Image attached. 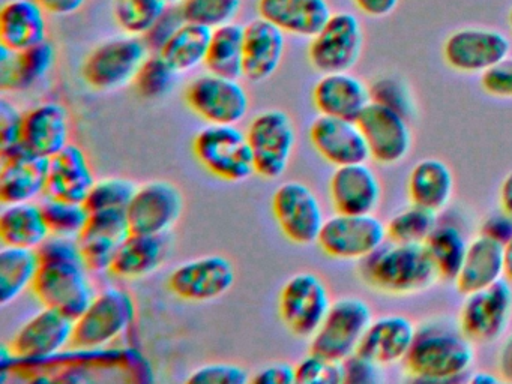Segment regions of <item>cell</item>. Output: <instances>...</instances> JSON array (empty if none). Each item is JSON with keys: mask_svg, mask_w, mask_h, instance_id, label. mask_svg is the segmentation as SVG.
Wrapping results in <instances>:
<instances>
[{"mask_svg": "<svg viewBox=\"0 0 512 384\" xmlns=\"http://www.w3.org/2000/svg\"><path fill=\"white\" fill-rule=\"evenodd\" d=\"M49 15L68 17L77 14L85 6L86 0H38Z\"/></svg>", "mask_w": 512, "mask_h": 384, "instance_id": "obj_56", "label": "cell"}, {"mask_svg": "<svg viewBox=\"0 0 512 384\" xmlns=\"http://www.w3.org/2000/svg\"><path fill=\"white\" fill-rule=\"evenodd\" d=\"M182 23H184V18H182L179 8L167 9L163 17H161L160 20L154 24V27L143 36L149 50H151L152 53H158Z\"/></svg>", "mask_w": 512, "mask_h": 384, "instance_id": "obj_52", "label": "cell"}, {"mask_svg": "<svg viewBox=\"0 0 512 384\" xmlns=\"http://www.w3.org/2000/svg\"><path fill=\"white\" fill-rule=\"evenodd\" d=\"M251 381L259 384H293L296 383V368L286 362L271 363L257 371Z\"/></svg>", "mask_w": 512, "mask_h": 384, "instance_id": "obj_54", "label": "cell"}, {"mask_svg": "<svg viewBox=\"0 0 512 384\" xmlns=\"http://www.w3.org/2000/svg\"><path fill=\"white\" fill-rule=\"evenodd\" d=\"M364 27L352 12H332L325 26L310 39L308 60L320 74L355 68L364 50Z\"/></svg>", "mask_w": 512, "mask_h": 384, "instance_id": "obj_8", "label": "cell"}, {"mask_svg": "<svg viewBox=\"0 0 512 384\" xmlns=\"http://www.w3.org/2000/svg\"><path fill=\"white\" fill-rule=\"evenodd\" d=\"M424 245L440 279L454 281L469 246L463 231L454 225L437 224Z\"/></svg>", "mask_w": 512, "mask_h": 384, "instance_id": "obj_39", "label": "cell"}, {"mask_svg": "<svg viewBox=\"0 0 512 384\" xmlns=\"http://www.w3.org/2000/svg\"><path fill=\"white\" fill-rule=\"evenodd\" d=\"M41 258L37 249L2 246L0 251V303L10 305L34 287Z\"/></svg>", "mask_w": 512, "mask_h": 384, "instance_id": "obj_36", "label": "cell"}, {"mask_svg": "<svg viewBox=\"0 0 512 384\" xmlns=\"http://www.w3.org/2000/svg\"><path fill=\"white\" fill-rule=\"evenodd\" d=\"M142 36L128 35L107 39L86 56L82 77L98 92H113L133 83L140 66L149 56Z\"/></svg>", "mask_w": 512, "mask_h": 384, "instance_id": "obj_6", "label": "cell"}, {"mask_svg": "<svg viewBox=\"0 0 512 384\" xmlns=\"http://www.w3.org/2000/svg\"><path fill=\"white\" fill-rule=\"evenodd\" d=\"M70 134V113L59 102H43L25 113L22 146L37 155L52 158L70 144Z\"/></svg>", "mask_w": 512, "mask_h": 384, "instance_id": "obj_26", "label": "cell"}, {"mask_svg": "<svg viewBox=\"0 0 512 384\" xmlns=\"http://www.w3.org/2000/svg\"><path fill=\"white\" fill-rule=\"evenodd\" d=\"M169 9L164 0H113L116 26L128 35L145 36Z\"/></svg>", "mask_w": 512, "mask_h": 384, "instance_id": "obj_40", "label": "cell"}, {"mask_svg": "<svg viewBox=\"0 0 512 384\" xmlns=\"http://www.w3.org/2000/svg\"><path fill=\"white\" fill-rule=\"evenodd\" d=\"M137 186L125 177L97 180L85 204L89 213L127 212Z\"/></svg>", "mask_w": 512, "mask_h": 384, "instance_id": "obj_45", "label": "cell"}, {"mask_svg": "<svg viewBox=\"0 0 512 384\" xmlns=\"http://www.w3.org/2000/svg\"><path fill=\"white\" fill-rule=\"evenodd\" d=\"M245 132L253 150L256 174L268 180L280 179L296 146L292 117L286 111L272 108L257 114Z\"/></svg>", "mask_w": 512, "mask_h": 384, "instance_id": "obj_11", "label": "cell"}, {"mask_svg": "<svg viewBox=\"0 0 512 384\" xmlns=\"http://www.w3.org/2000/svg\"><path fill=\"white\" fill-rule=\"evenodd\" d=\"M499 375L506 381H512V333L503 341L497 356Z\"/></svg>", "mask_w": 512, "mask_h": 384, "instance_id": "obj_57", "label": "cell"}, {"mask_svg": "<svg viewBox=\"0 0 512 384\" xmlns=\"http://www.w3.org/2000/svg\"><path fill=\"white\" fill-rule=\"evenodd\" d=\"M499 209L512 218V171L506 174L499 188Z\"/></svg>", "mask_w": 512, "mask_h": 384, "instance_id": "obj_58", "label": "cell"}, {"mask_svg": "<svg viewBox=\"0 0 512 384\" xmlns=\"http://www.w3.org/2000/svg\"><path fill=\"white\" fill-rule=\"evenodd\" d=\"M329 200L338 213H374L382 201V183L367 162L341 165L329 179Z\"/></svg>", "mask_w": 512, "mask_h": 384, "instance_id": "obj_21", "label": "cell"}, {"mask_svg": "<svg viewBox=\"0 0 512 384\" xmlns=\"http://www.w3.org/2000/svg\"><path fill=\"white\" fill-rule=\"evenodd\" d=\"M371 321L373 311L361 297L332 300L328 314L310 338V351L343 362L358 351L359 342Z\"/></svg>", "mask_w": 512, "mask_h": 384, "instance_id": "obj_7", "label": "cell"}, {"mask_svg": "<svg viewBox=\"0 0 512 384\" xmlns=\"http://www.w3.org/2000/svg\"><path fill=\"white\" fill-rule=\"evenodd\" d=\"M47 14L38 0H7L0 9V45L23 51L46 41Z\"/></svg>", "mask_w": 512, "mask_h": 384, "instance_id": "obj_31", "label": "cell"}, {"mask_svg": "<svg viewBox=\"0 0 512 384\" xmlns=\"http://www.w3.org/2000/svg\"><path fill=\"white\" fill-rule=\"evenodd\" d=\"M479 234L505 245L512 236L511 216L506 215L500 209L497 212L490 213V215L485 216L484 221L479 225Z\"/></svg>", "mask_w": 512, "mask_h": 384, "instance_id": "obj_53", "label": "cell"}, {"mask_svg": "<svg viewBox=\"0 0 512 384\" xmlns=\"http://www.w3.org/2000/svg\"><path fill=\"white\" fill-rule=\"evenodd\" d=\"M37 251L41 267L32 287L35 297L77 320L95 297L79 239L52 234Z\"/></svg>", "mask_w": 512, "mask_h": 384, "instance_id": "obj_1", "label": "cell"}, {"mask_svg": "<svg viewBox=\"0 0 512 384\" xmlns=\"http://www.w3.org/2000/svg\"><path fill=\"white\" fill-rule=\"evenodd\" d=\"M211 35L212 30L208 27L184 21L158 53L178 74H185L205 65Z\"/></svg>", "mask_w": 512, "mask_h": 384, "instance_id": "obj_37", "label": "cell"}, {"mask_svg": "<svg viewBox=\"0 0 512 384\" xmlns=\"http://www.w3.org/2000/svg\"><path fill=\"white\" fill-rule=\"evenodd\" d=\"M511 53L505 33L490 27H464L443 42L446 65L460 74H482Z\"/></svg>", "mask_w": 512, "mask_h": 384, "instance_id": "obj_15", "label": "cell"}, {"mask_svg": "<svg viewBox=\"0 0 512 384\" xmlns=\"http://www.w3.org/2000/svg\"><path fill=\"white\" fill-rule=\"evenodd\" d=\"M356 122L367 141L370 159L376 164L395 165L409 155L412 128L403 114L371 101Z\"/></svg>", "mask_w": 512, "mask_h": 384, "instance_id": "obj_18", "label": "cell"}, {"mask_svg": "<svg viewBox=\"0 0 512 384\" xmlns=\"http://www.w3.org/2000/svg\"><path fill=\"white\" fill-rule=\"evenodd\" d=\"M272 212L284 236L296 245L317 243L326 218L316 192L298 180L275 189Z\"/></svg>", "mask_w": 512, "mask_h": 384, "instance_id": "obj_14", "label": "cell"}, {"mask_svg": "<svg viewBox=\"0 0 512 384\" xmlns=\"http://www.w3.org/2000/svg\"><path fill=\"white\" fill-rule=\"evenodd\" d=\"M134 318L133 296L124 288H104L77 318L73 347L83 351L103 350L130 329Z\"/></svg>", "mask_w": 512, "mask_h": 384, "instance_id": "obj_4", "label": "cell"}, {"mask_svg": "<svg viewBox=\"0 0 512 384\" xmlns=\"http://www.w3.org/2000/svg\"><path fill=\"white\" fill-rule=\"evenodd\" d=\"M475 342L458 323L446 318L425 321L416 329L415 341L404 359L410 377L427 383H449L469 374L475 362Z\"/></svg>", "mask_w": 512, "mask_h": 384, "instance_id": "obj_2", "label": "cell"}, {"mask_svg": "<svg viewBox=\"0 0 512 384\" xmlns=\"http://www.w3.org/2000/svg\"><path fill=\"white\" fill-rule=\"evenodd\" d=\"M178 8L184 21L214 30L235 21L242 0H182Z\"/></svg>", "mask_w": 512, "mask_h": 384, "instance_id": "obj_44", "label": "cell"}, {"mask_svg": "<svg viewBox=\"0 0 512 384\" xmlns=\"http://www.w3.org/2000/svg\"><path fill=\"white\" fill-rule=\"evenodd\" d=\"M343 366V383L377 384L383 381V366L358 351L341 362Z\"/></svg>", "mask_w": 512, "mask_h": 384, "instance_id": "obj_50", "label": "cell"}, {"mask_svg": "<svg viewBox=\"0 0 512 384\" xmlns=\"http://www.w3.org/2000/svg\"><path fill=\"white\" fill-rule=\"evenodd\" d=\"M164 2H166L169 6H178L182 0H164Z\"/></svg>", "mask_w": 512, "mask_h": 384, "instance_id": "obj_61", "label": "cell"}, {"mask_svg": "<svg viewBox=\"0 0 512 384\" xmlns=\"http://www.w3.org/2000/svg\"><path fill=\"white\" fill-rule=\"evenodd\" d=\"M41 206H43V212L53 236L79 239L88 225L89 216H91L86 204L76 203V201L47 197Z\"/></svg>", "mask_w": 512, "mask_h": 384, "instance_id": "obj_42", "label": "cell"}, {"mask_svg": "<svg viewBox=\"0 0 512 384\" xmlns=\"http://www.w3.org/2000/svg\"><path fill=\"white\" fill-rule=\"evenodd\" d=\"M244 77L253 83L268 80L286 53V33L262 17L245 24Z\"/></svg>", "mask_w": 512, "mask_h": 384, "instance_id": "obj_27", "label": "cell"}, {"mask_svg": "<svg viewBox=\"0 0 512 384\" xmlns=\"http://www.w3.org/2000/svg\"><path fill=\"white\" fill-rule=\"evenodd\" d=\"M503 258H505V278L512 282V236L503 245Z\"/></svg>", "mask_w": 512, "mask_h": 384, "instance_id": "obj_60", "label": "cell"}, {"mask_svg": "<svg viewBox=\"0 0 512 384\" xmlns=\"http://www.w3.org/2000/svg\"><path fill=\"white\" fill-rule=\"evenodd\" d=\"M236 272L224 255H205L179 264L169 276V288L185 302H212L232 290Z\"/></svg>", "mask_w": 512, "mask_h": 384, "instance_id": "obj_16", "label": "cell"}, {"mask_svg": "<svg viewBox=\"0 0 512 384\" xmlns=\"http://www.w3.org/2000/svg\"><path fill=\"white\" fill-rule=\"evenodd\" d=\"M178 75L160 53H152L140 66L133 84L142 98L157 101L173 92Z\"/></svg>", "mask_w": 512, "mask_h": 384, "instance_id": "obj_43", "label": "cell"}, {"mask_svg": "<svg viewBox=\"0 0 512 384\" xmlns=\"http://www.w3.org/2000/svg\"><path fill=\"white\" fill-rule=\"evenodd\" d=\"M458 314V326L475 344H490L505 335L512 320L511 281L467 294Z\"/></svg>", "mask_w": 512, "mask_h": 384, "instance_id": "obj_13", "label": "cell"}, {"mask_svg": "<svg viewBox=\"0 0 512 384\" xmlns=\"http://www.w3.org/2000/svg\"><path fill=\"white\" fill-rule=\"evenodd\" d=\"M370 95L371 101L392 108L409 120L415 116V96L403 78L395 77V75H383V77L376 78L370 84Z\"/></svg>", "mask_w": 512, "mask_h": 384, "instance_id": "obj_46", "label": "cell"}, {"mask_svg": "<svg viewBox=\"0 0 512 384\" xmlns=\"http://www.w3.org/2000/svg\"><path fill=\"white\" fill-rule=\"evenodd\" d=\"M131 233L127 212L91 213L79 237L83 261L91 272H110L116 252Z\"/></svg>", "mask_w": 512, "mask_h": 384, "instance_id": "obj_24", "label": "cell"}, {"mask_svg": "<svg viewBox=\"0 0 512 384\" xmlns=\"http://www.w3.org/2000/svg\"><path fill=\"white\" fill-rule=\"evenodd\" d=\"M311 99L323 116L358 120L371 102L370 84L350 71L329 72L316 81Z\"/></svg>", "mask_w": 512, "mask_h": 384, "instance_id": "obj_23", "label": "cell"}, {"mask_svg": "<svg viewBox=\"0 0 512 384\" xmlns=\"http://www.w3.org/2000/svg\"><path fill=\"white\" fill-rule=\"evenodd\" d=\"M358 263L359 278L364 284L391 296L421 293L440 279L427 248L419 243L386 240Z\"/></svg>", "mask_w": 512, "mask_h": 384, "instance_id": "obj_3", "label": "cell"}, {"mask_svg": "<svg viewBox=\"0 0 512 384\" xmlns=\"http://www.w3.org/2000/svg\"><path fill=\"white\" fill-rule=\"evenodd\" d=\"M76 320L55 308L44 306L20 326L10 348L16 359L46 360L73 345Z\"/></svg>", "mask_w": 512, "mask_h": 384, "instance_id": "obj_19", "label": "cell"}, {"mask_svg": "<svg viewBox=\"0 0 512 384\" xmlns=\"http://www.w3.org/2000/svg\"><path fill=\"white\" fill-rule=\"evenodd\" d=\"M2 155L0 200L4 204L35 201L47 192L50 158L23 146Z\"/></svg>", "mask_w": 512, "mask_h": 384, "instance_id": "obj_22", "label": "cell"}, {"mask_svg": "<svg viewBox=\"0 0 512 384\" xmlns=\"http://www.w3.org/2000/svg\"><path fill=\"white\" fill-rule=\"evenodd\" d=\"M331 303V294L319 275L299 272L281 288L278 312L289 332L310 339L328 314Z\"/></svg>", "mask_w": 512, "mask_h": 384, "instance_id": "obj_12", "label": "cell"}, {"mask_svg": "<svg viewBox=\"0 0 512 384\" xmlns=\"http://www.w3.org/2000/svg\"><path fill=\"white\" fill-rule=\"evenodd\" d=\"M247 369L236 363H208L191 371L187 383L245 384L250 381Z\"/></svg>", "mask_w": 512, "mask_h": 384, "instance_id": "obj_48", "label": "cell"}, {"mask_svg": "<svg viewBox=\"0 0 512 384\" xmlns=\"http://www.w3.org/2000/svg\"><path fill=\"white\" fill-rule=\"evenodd\" d=\"M388 240L386 224L374 213H338L326 218L317 245L328 257L341 261H361Z\"/></svg>", "mask_w": 512, "mask_h": 384, "instance_id": "obj_9", "label": "cell"}, {"mask_svg": "<svg viewBox=\"0 0 512 384\" xmlns=\"http://www.w3.org/2000/svg\"><path fill=\"white\" fill-rule=\"evenodd\" d=\"M359 12L371 18H383L391 15L400 5V0H352Z\"/></svg>", "mask_w": 512, "mask_h": 384, "instance_id": "obj_55", "label": "cell"}, {"mask_svg": "<svg viewBox=\"0 0 512 384\" xmlns=\"http://www.w3.org/2000/svg\"><path fill=\"white\" fill-rule=\"evenodd\" d=\"M296 368V383L340 384L343 383V366L338 360L310 351Z\"/></svg>", "mask_w": 512, "mask_h": 384, "instance_id": "obj_47", "label": "cell"}, {"mask_svg": "<svg viewBox=\"0 0 512 384\" xmlns=\"http://www.w3.org/2000/svg\"><path fill=\"white\" fill-rule=\"evenodd\" d=\"M502 279H505L502 243L478 234L467 246L463 264L454 279L455 288L467 296Z\"/></svg>", "mask_w": 512, "mask_h": 384, "instance_id": "obj_33", "label": "cell"}, {"mask_svg": "<svg viewBox=\"0 0 512 384\" xmlns=\"http://www.w3.org/2000/svg\"><path fill=\"white\" fill-rule=\"evenodd\" d=\"M508 24H509V30H511V33H512V6H511V9H509Z\"/></svg>", "mask_w": 512, "mask_h": 384, "instance_id": "obj_62", "label": "cell"}, {"mask_svg": "<svg viewBox=\"0 0 512 384\" xmlns=\"http://www.w3.org/2000/svg\"><path fill=\"white\" fill-rule=\"evenodd\" d=\"M259 17L286 35L311 39L332 15L328 0H257Z\"/></svg>", "mask_w": 512, "mask_h": 384, "instance_id": "obj_30", "label": "cell"}, {"mask_svg": "<svg viewBox=\"0 0 512 384\" xmlns=\"http://www.w3.org/2000/svg\"><path fill=\"white\" fill-rule=\"evenodd\" d=\"M185 102L194 114L212 125H238L250 110V96L239 78L212 72L190 81Z\"/></svg>", "mask_w": 512, "mask_h": 384, "instance_id": "obj_10", "label": "cell"}, {"mask_svg": "<svg viewBox=\"0 0 512 384\" xmlns=\"http://www.w3.org/2000/svg\"><path fill=\"white\" fill-rule=\"evenodd\" d=\"M58 51L49 39L26 48L13 51L0 45V86L4 92H16L35 86L55 68Z\"/></svg>", "mask_w": 512, "mask_h": 384, "instance_id": "obj_28", "label": "cell"}, {"mask_svg": "<svg viewBox=\"0 0 512 384\" xmlns=\"http://www.w3.org/2000/svg\"><path fill=\"white\" fill-rule=\"evenodd\" d=\"M481 87L493 98L512 99V57H505L482 72Z\"/></svg>", "mask_w": 512, "mask_h": 384, "instance_id": "obj_51", "label": "cell"}, {"mask_svg": "<svg viewBox=\"0 0 512 384\" xmlns=\"http://www.w3.org/2000/svg\"><path fill=\"white\" fill-rule=\"evenodd\" d=\"M454 194V174L442 159L424 158L416 162L407 177L410 203L439 213Z\"/></svg>", "mask_w": 512, "mask_h": 384, "instance_id": "obj_34", "label": "cell"}, {"mask_svg": "<svg viewBox=\"0 0 512 384\" xmlns=\"http://www.w3.org/2000/svg\"><path fill=\"white\" fill-rule=\"evenodd\" d=\"M502 380L499 374H493V372L487 371H476L473 372L472 377H470V383L473 384H497Z\"/></svg>", "mask_w": 512, "mask_h": 384, "instance_id": "obj_59", "label": "cell"}, {"mask_svg": "<svg viewBox=\"0 0 512 384\" xmlns=\"http://www.w3.org/2000/svg\"><path fill=\"white\" fill-rule=\"evenodd\" d=\"M244 36L241 24L229 23L212 30L205 66L212 74L244 77Z\"/></svg>", "mask_w": 512, "mask_h": 384, "instance_id": "obj_38", "label": "cell"}, {"mask_svg": "<svg viewBox=\"0 0 512 384\" xmlns=\"http://www.w3.org/2000/svg\"><path fill=\"white\" fill-rule=\"evenodd\" d=\"M184 212V195L169 180L137 186L127 210L131 233L169 234Z\"/></svg>", "mask_w": 512, "mask_h": 384, "instance_id": "obj_17", "label": "cell"}, {"mask_svg": "<svg viewBox=\"0 0 512 384\" xmlns=\"http://www.w3.org/2000/svg\"><path fill=\"white\" fill-rule=\"evenodd\" d=\"M416 329L418 326L406 315L373 318L359 342L358 353L382 366L404 362L415 341Z\"/></svg>", "mask_w": 512, "mask_h": 384, "instance_id": "obj_25", "label": "cell"}, {"mask_svg": "<svg viewBox=\"0 0 512 384\" xmlns=\"http://www.w3.org/2000/svg\"><path fill=\"white\" fill-rule=\"evenodd\" d=\"M200 164L226 182H244L256 174L253 150L247 132L236 125L203 126L193 141Z\"/></svg>", "mask_w": 512, "mask_h": 384, "instance_id": "obj_5", "label": "cell"}, {"mask_svg": "<svg viewBox=\"0 0 512 384\" xmlns=\"http://www.w3.org/2000/svg\"><path fill=\"white\" fill-rule=\"evenodd\" d=\"M52 236L43 206L35 201L4 204L0 212V239L8 246L38 249Z\"/></svg>", "mask_w": 512, "mask_h": 384, "instance_id": "obj_35", "label": "cell"}, {"mask_svg": "<svg viewBox=\"0 0 512 384\" xmlns=\"http://www.w3.org/2000/svg\"><path fill=\"white\" fill-rule=\"evenodd\" d=\"M170 255L169 234L130 233L121 243L110 273L121 279L148 278Z\"/></svg>", "mask_w": 512, "mask_h": 384, "instance_id": "obj_32", "label": "cell"}, {"mask_svg": "<svg viewBox=\"0 0 512 384\" xmlns=\"http://www.w3.org/2000/svg\"><path fill=\"white\" fill-rule=\"evenodd\" d=\"M311 146L334 167L370 159L367 141L356 120L319 114L308 129Z\"/></svg>", "mask_w": 512, "mask_h": 384, "instance_id": "obj_20", "label": "cell"}, {"mask_svg": "<svg viewBox=\"0 0 512 384\" xmlns=\"http://www.w3.org/2000/svg\"><path fill=\"white\" fill-rule=\"evenodd\" d=\"M437 213L410 203L395 213L386 222L388 240L400 243H419L424 245L434 228L437 227Z\"/></svg>", "mask_w": 512, "mask_h": 384, "instance_id": "obj_41", "label": "cell"}, {"mask_svg": "<svg viewBox=\"0 0 512 384\" xmlns=\"http://www.w3.org/2000/svg\"><path fill=\"white\" fill-rule=\"evenodd\" d=\"M25 113L13 102L2 98L0 102V153L11 152L22 146V129Z\"/></svg>", "mask_w": 512, "mask_h": 384, "instance_id": "obj_49", "label": "cell"}, {"mask_svg": "<svg viewBox=\"0 0 512 384\" xmlns=\"http://www.w3.org/2000/svg\"><path fill=\"white\" fill-rule=\"evenodd\" d=\"M95 182L91 162L79 144L70 143L50 158L46 192L49 197L85 203Z\"/></svg>", "mask_w": 512, "mask_h": 384, "instance_id": "obj_29", "label": "cell"}]
</instances>
